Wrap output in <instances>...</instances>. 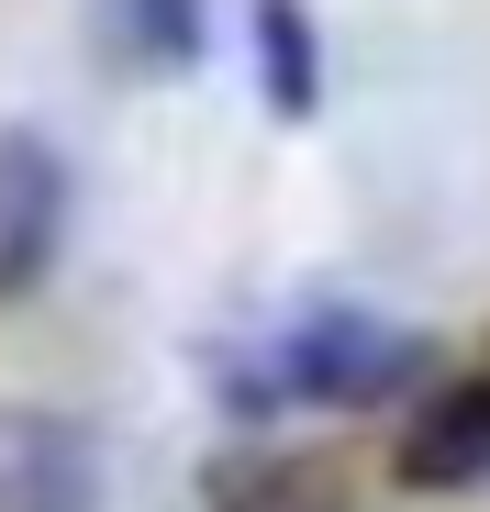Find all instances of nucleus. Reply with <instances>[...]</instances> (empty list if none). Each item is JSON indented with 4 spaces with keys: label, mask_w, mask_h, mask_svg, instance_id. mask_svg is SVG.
I'll use <instances>...</instances> for the list:
<instances>
[{
    "label": "nucleus",
    "mask_w": 490,
    "mask_h": 512,
    "mask_svg": "<svg viewBox=\"0 0 490 512\" xmlns=\"http://www.w3.org/2000/svg\"><path fill=\"white\" fill-rule=\"evenodd\" d=\"M257 90H268V112H312L323 101V56H312V23H301V0H257Z\"/></svg>",
    "instance_id": "nucleus-6"
},
{
    "label": "nucleus",
    "mask_w": 490,
    "mask_h": 512,
    "mask_svg": "<svg viewBox=\"0 0 490 512\" xmlns=\"http://www.w3.org/2000/svg\"><path fill=\"white\" fill-rule=\"evenodd\" d=\"M390 479L401 490H479L490 479V379H446L413 423H401V446H390Z\"/></svg>",
    "instance_id": "nucleus-4"
},
{
    "label": "nucleus",
    "mask_w": 490,
    "mask_h": 512,
    "mask_svg": "<svg viewBox=\"0 0 490 512\" xmlns=\"http://www.w3.org/2000/svg\"><path fill=\"white\" fill-rule=\"evenodd\" d=\"M413 368H424V334H413V323H379V312H312V323L279 334L268 390H279V401H335V412H357V401L401 390Z\"/></svg>",
    "instance_id": "nucleus-1"
},
{
    "label": "nucleus",
    "mask_w": 490,
    "mask_h": 512,
    "mask_svg": "<svg viewBox=\"0 0 490 512\" xmlns=\"http://www.w3.org/2000/svg\"><path fill=\"white\" fill-rule=\"evenodd\" d=\"M56 245H67V156L34 123H0V301L45 290Z\"/></svg>",
    "instance_id": "nucleus-2"
},
{
    "label": "nucleus",
    "mask_w": 490,
    "mask_h": 512,
    "mask_svg": "<svg viewBox=\"0 0 490 512\" xmlns=\"http://www.w3.org/2000/svg\"><path fill=\"white\" fill-rule=\"evenodd\" d=\"M0 512H101L90 423H67L45 401H0Z\"/></svg>",
    "instance_id": "nucleus-3"
},
{
    "label": "nucleus",
    "mask_w": 490,
    "mask_h": 512,
    "mask_svg": "<svg viewBox=\"0 0 490 512\" xmlns=\"http://www.w3.org/2000/svg\"><path fill=\"white\" fill-rule=\"evenodd\" d=\"M101 45L123 67H145V78H168L201 45V0H101Z\"/></svg>",
    "instance_id": "nucleus-5"
}]
</instances>
